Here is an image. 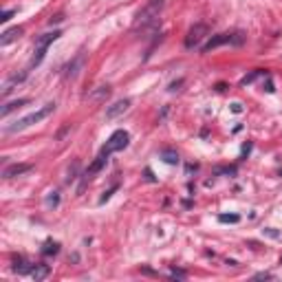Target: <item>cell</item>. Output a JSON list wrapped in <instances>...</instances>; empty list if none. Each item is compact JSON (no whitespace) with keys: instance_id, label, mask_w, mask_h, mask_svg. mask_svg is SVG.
I'll return each mask as SVG.
<instances>
[{"instance_id":"obj_23","label":"cell","mask_w":282,"mask_h":282,"mask_svg":"<svg viewBox=\"0 0 282 282\" xmlns=\"http://www.w3.org/2000/svg\"><path fill=\"white\" fill-rule=\"evenodd\" d=\"M232 110H234V112H243V106L236 102V104H232Z\"/></svg>"},{"instance_id":"obj_1","label":"cell","mask_w":282,"mask_h":282,"mask_svg":"<svg viewBox=\"0 0 282 282\" xmlns=\"http://www.w3.org/2000/svg\"><path fill=\"white\" fill-rule=\"evenodd\" d=\"M163 7H166V0H148L143 4V9L137 13L133 22V31H150L159 25V16H161Z\"/></svg>"},{"instance_id":"obj_15","label":"cell","mask_w":282,"mask_h":282,"mask_svg":"<svg viewBox=\"0 0 282 282\" xmlns=\"http://www.w3.org/2000/svg\"><path fill=\"white\" fill-rule=\"evenodd\" d=\"M161 157H163V161H166L168 166H175V163H178V154L175 152V150H163Z\"/></svg>"},{"instance_id":"obj_8","label":"cell","mask_w":282,"mask_h":282,"mask_svg":"<svg viewBox=\"0 0 282 282\" xmlns=\"http://www.w3.org/2000/svg\"><path fill=\"white\" fill-rule=\"evenodd\" d=\"M128 108H130V100H117L115 104H110L106 108V119H115V117L124 115Z\"/></svg>"},{"instance_id":"obj_14","label":"cell","mask_w":282,"mask_h":282,"mask_svg":"<svg viewBox=\"0 0 282 282\" xmlns=\"http://www.w3.org/2000/svg\"><path fill=\"white\" fill-rule=\"evenodd\" d=\"M49 276V265H35L31 269V278L34 280H44Z\"/></svg>"},{"instance_id":"obj_17","label":"cell","mask_w":282,"mask_h":282,"mask_svg":"<svg viewBox=\"0 0 282 282\" xmlns=\"http://www.w3.org/2000/svg\"><path fill=\"white\" fill-rule=\"evenodd\" d=\"M42 253H46V256H49V253H58V243H46L44 245V249H42Z\"/></svg>"},{"instance_id":"obj_16","label":"cell","mask_w":282,"mask_h":282,"mask_svg":"<svg viewBox=\"0 0 282 282\" xmlns=\"http://www.w3.org/2000/svg\"><path fill=\"white\" fill-rule=\"evenodd\" d=\"M218 220H220V223H238L241 218H238L236 214H220Z\"/></svg>"},{"instance_id":"obj_7","label":"cell","mask_w":282,"mask_h":282,"mask_svg":"<svg viewBox=\"0 0 282 282\" xmlns=\"http://www.w3.org/2000/svg\"><path fill=\"white\" fill-rule=\"evenodd\" d=\"M31 170H34V166H31V163H13V166L4 168L2 176L4 178H16V176L27 175V172H31Z\"/></svg>"},{"instance_id":"obj_19","label":"cell","mask_w":282,"mask_h":282,"mask_svg":"<svg viewBox=\"0 0 282 282\" xmlns=\"http://www.w3.org/2000/svg\"><path fill=\"white\" fill-rule=\"evenodd\" d=\"M258 75H260V70H256V73L247 75V77H245V79H243V84H245V86H247V84H251V82H253V79H256V77H258Z\"/></svg>"},{"instance_id":"obj_10","label":"cell","mask_w":282,"mask_h":282,"mask_svg":"<svg viewBox=\"0 0 282 282\" xmlns=\"http://www.w3.org/2000/svg\"><path fill=\"white\" fill-rule=\"evenodd\" d=\"M25 77H27V73L11 75V77H9V79H4V84H2V97H7L9 93H11L13 88L18 86V84H22V82H25Z\"/></svg>"},{"instance_id":"obj_4","label":"cell","mask_w":282,"mask_h":282,"mask_svg":"<svg viewBox=\"0 0 282 282\" xmlns=\"http://www.w3.org/2000/svg\"><path fill=\"white\" fill-rule=\"evenodd\" d=\"M62 35V31H53V34H44V35H40L35 40V53H34V58H31V67H37V64H42V60H44V55H46V51H49V46L53 44L58 37Z\"/></svg>"},{"instance_id":"obj_9","label":"cell","mask_w":282,"mask_h":282,"mask_svg":"<svg viewBox=\"0 0 282 282\" xmlns=\"http://www.w3.org/2000/svg\"><path fill=\"white\" fill-rule=\"evenodd\" d=\"M84 62H86V53H77V58H75L73 62H70L69 67H67V73H64V77H67V79H69V77H70V79L77 77V73H79V69L84 67Z\"/></svg>"},{"instance_id":"obj_11","label":"cell","mask_w":282,"mask_h":282,"mask_svg":"<svg viewBox=\"0 0 282 282\" xmlns=\"http://www.w3.org/2000/svg\"><path fill=\"white\" fill-rule=\"evenodd\" d=\"M106 161H108V159H106V157H102V154H100V157H97V159H95V161H93V163H91V166H88V168H86V172H84V178H86V181H91V178H93V176H95V175H97V172H100V170H102V168H104V166H106Z\"/></svg>"},{"instance_id":"obj_24","label":"cell","mask_w":282,"mask_h":282,"mask_svg":"<svg viewBox=\"0 0 282 282\" xmlns=\"http://www.w3.org/2000/svg\"><path fill=\"white\" fill-rule=\"evenodd\" d=\"M172 278H185V274L183 271H172Z\"/></svg>"},{"instance_id":"obj_21","label":"cell","mask_w":282,"mask_h":282,"mask_svg":"<svg viewBox=\"0 0 282 282\" xmlns=\"http://www.w3.org/2000/svg\"><path fill=\"white\" fill-rule=\"evenodd\" d=\"M253 278H256V280H271L274 276H271V274H256Z\"/></svg>"},{"instance_id":"obj_22","label":"cell","mask_w":282,"mask_h":282,"mask_svg":"<svg viewBox=\"0 0 282 282\" xmlns=\"http://www.w3.org/2000/svg\"><path fill=\"white\" fill-rule=\"evenodd\" d=\"M265 234H267V236H271V238H278V236H280V234H278V232H276V229H274V227L265 229Z\"/></svg>"},{"instance_id":"obj_20","label":"cell","mask_w":282,"mask_h":282,"mask_svg":"<svg viewBox=\"0 0 282 282\" xmlns=\"http://www.w3.org/2000/svg\"><path fill=\"white\" fill-rule=\"evenodd\" d=\"M117 190V187H112V190H108V192H104V196H102V199H100V203H106V201L108 199H110V194H112V192H115Z\"/></svg>"},{"instance_id":"obj_3","label":"cell","mask_w":282,"mask_h":282,"mask_svg":"<svg viewBox=\"0 0 282 282\" xmlns=\"http://www.w3.org/2000/svg\"><path fill=\"white\" fill-rule=\"evenodd\" d=\"M128 143H130V135L126 133V130H115V133L108 137L106 141V145L102 148V157H110V154H115V152H121L124 148H128Z\"/></svg>"},{"instance_id":"obj_13","label":"cell","mask_w":282,"mask_h":282,"mask_svg":"<svg viewBox=\"0 0 282 282\" xmlns=\"http://www.w3.org/2000/svg\"><path fill=\"white\" fill-rule=\"evenodd\" d=\"M25 104H29V100H18V102H9V104H4V106H2V110H0V117H2V119H4V117H9V115H11L13 110H18V108H22V106H25Z\"/></svg>"},{"instance_id":"obj_5","label":"cell","mask_w":282,"mask_h":282,"mask_svg":"<svg viewBox=\"0 0 282 282\" xmlns=\"http://www.w3.org/2000/svg\"><path fill=\"white\" fill-rule=\"evenodd\" d=\"M208 35H210V27L205 25V22H196V25H192L190 29H187L185 46H187V49H199Z\"/></svg>"},{"instance_id":"obj_2","label":"cell","mask_w":282,"mask_h":282,"mask_svg":"<svg viewBox=\"0 0 282 282\" xmlns=\"http://www.w3.org/2000/svg\"><path fill=\"white\" fill-rule=\"evenodd\" d=\"M55 110V104L51 102V104H44L42 108H37L35 112H31V115H27V117H22V119H18L16 124H11V126H7L4 128V133H20V130H25V128H29V126H34V124H40L42 119H46V117L51 115V112Z\"/></svg>"},{"instance_id":"obj_12","label":"cell","mask_w":282,"mask_h":282,"mask_svg":"<svg viewBox=\"0 0 282 282\" xmlns=\"http://www.w3.org/2000/svg\"><path fill=\"white\" fill-rule=\"evenodd\" d=\"M22 34H25V29H22V27H13V29H7L2 34V37H0V44L2 46H7L9 42H13V40H18V37H20Z\"/></svg>"},{"instance_id":"obj_18","label":"cell","mask_w":282,"mask_h":282,"mask_svg":"<svg viewBox=\"0 0 282 282\" xmlns=\"http://www.w3.org/2000/svg\"><path fill=\"white\" fill-rule=\"evenodd\" d=\"M13 13H16V9H7V11L2 13V18H0V22H9V20H11Z\"/></svg>"},{"instance_id":"obj_6","label":"cell","mask_w":282,"mask_h":282,"mask_svg":"<svg viewBox=\"0 0 282 282\" xmlns=\"http://www.w3.org/2000/svg\"><path fill=\"white\" fill-rule=\"evenodd\" d=\"M243 42V35L241 34H218L214 37H210L208 42H205L203 46H201V51L203 53H210L212 49H216V46H223V44H241Z\"/></svg>"}]
</instances>
